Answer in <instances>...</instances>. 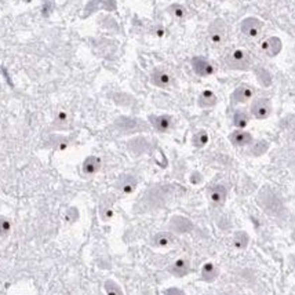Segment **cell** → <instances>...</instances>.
Returning a JSON list of instances; mask_svg holds the SVG:
<instances>
[{"instance_id": "1", "label": "cell", "mask_w": 295, "mask_h": 295, "mask_svg": "<svg viewBox=\"0 0 295 295\" xmlns=\"http://www.w3.org/2000/svg\"><path fill=\"white\" fill-rule=\"evenodd\" d=\"M257 202H258V204L262 207L265 213L268 216L273 217V218H283L284 214H286L283 202L268 186H265V188H262L259 191L258 196H257Z\"/></svg>"}, {"instance_id": "2", "label": "cell", "mask_w": 295, "mask_h": 295, "mask_svg": "<svg viewBox=\"0 0 295 295\" xmlns=\"http://www.w3.org/2000/svg\"><path fill=\"white\" fill-rule=\"evenodd\" d=\"M226 68L230 71H250L254 65L251 54L243 49L233 50L225 60Z\"/></svg>"}, {"instance_id": "3", "label": "cell", "mask_w": 295, "mask_h": 295, "mask_svg": "<svg viewBox=\"0 0 295 295\" xmlns=\"http://www.w3.org/2000/svg\"><path fill=\"white\" fill-rule=\"evenodd\" d=\"M113 127L122 134H137L149 129V126L144 120L131 116H119L115 120Z\"/></svg>"}, {"instance_id": "4", "label": "cell", "mask_w": 295, "mask_h": 295, "mask_svg": "<svg viewBox=\"0 0 295 295\" xmlns=\"http://www.w3.org/2000/svg\"><path fill=\"white\" fill-rule=\"evenodd\" d=\"M167 195H168V186L153 188V189H150V191H148L145 193V196L142 197L141 204L138 203V206H141L144 210L157 209L166 202Z\"/></svg>"}, {"instance_id": "5", "label": "cell", "mask_w": 295, "mask_h": 295, "mask_svg": "<svg viewBox=\"0 0 295 295\" xmlns=\"http://www.w3.org/2000/svg\"><path fill=\"white\" fill-rule=\"evenodd\" d=\"M168 229L174 234H188L195 230V223L184 216H174L168 221Z\"/></svg>"}, {"instance_id": "6", "label": "cell", "mask_w": 295, "mask_h": 295, "mask_svg": "<svg viewBox=\"0 0 295 295\" xmlns=\"http://www.w3.org/2000/svg\"><path fill=\"white\" fill-rule=\"evenodd\" d=\"M254 94H255V88L251 84L243 83L239 87H236L233 92L230 94V105L236 106V105L246 104L254 97Z\"/></svg>"}, {"instance_id": "7", "label": "cell", "mask_w": 295, "mask_h": 295, "mask_svg": "<svg viewBox=\"0 0 295 295\" xmlns=\"http://www.w3.org/2000/svg\"><path fill=\"white\" fill-rule=\"evenodd\" d=\"M250 113L257 120H265L272 115V102L269 98H257L250 106Z\"/></svg>"}, {"instance_id": "8", "label": "cell", "mask_w": 295, "mask_h": 295, "mask_svg": "<svg viewBox=\"0 0 295 295\" xmlns=\"http://www.w3.org/2000/svg\"><path fill=\"white\" fill-rule=\"evenodd\" d=\"M226 24L223 22V19L217 18L214 19L211 25L209 26V37L213 44H221L226 39Z\"/></svg>"}, {"instance_id": "9", "label": "cell", "mask_w": 295, "mask_h": 295, "mask_svg": "<svg viewBox=\"0 0 295 295\" xmlns=\"http://www.w3.org/2000/svg\"><path fill=\"white\" fill-rule=\"evenodd\" d=\"M191 67L193 72L200 77H210L216 74V68L210 61L203 57H193L191 60Z\"/></svg>"}, {"instance_id": "10", "label": "cell", "mask_w": 295, "mask_h": 295, "mask_svg": "<svg viewBox=\"0 0 295 295\" xmlns=\"http://www.w3.org/2000/svg\"><path fill=\"white\" fill-rule=\"evenodd\" d=\"M264 28V22L255 17H248L243 19L240 25V31L247 37H257Z\"/></svg>"}, {"instance_id": "11", "label": "cell", "mask_w": 295, "mask_h": 295, "mask_svg": "<svg viewBox=\"0 0 295 295\" xmlns=\"http://www.w3.org/2000/svg\"><path fill=\"white\" fill-rule=\"evenodd\" d=\"M116 189L123 195H131L133 192H136L137 186H138V178L133 174H122L119 178H117Z\"/></svg>"}, {"instance_id": "12", "label": "cell", "mask_w": 295, "mask_h": 295, "mask_svg": "<svg viewBox=\"0 0 295 295\" xmlns=\"http://www.w3.org/2000/svg\"><path fill=\"white\" fill-rule=\"evenodd\" d=\"M209 199L210 203L214 207H222L225 206L227 199V188L226 185L217 184L213 185L209 189Z\"/></svg>"}, {"instance_id": "13", "label": "cell", "mask_w": 295, "mask_h": 295, "mask_svg": "<svg viewBox=\"0 0 295 295\" xmlns=\"http://www.w3.org/2000/svg\"><path fill=\"white\" fill-rule=\"evenodd\" d=\"M149 124L153 127L157 133H168L174 126V119L170 115H150Z\"/></svg>"}, {"instance_id": "14", "label": "cell", "mask_w": 295, "mask_h": 295, "mask_svg": "<svg viewBox=\"0 0 295 295\" xmlns=\"http://www.w3.org/2000/svg\"><path fill=\"white\" fill-rule=\"evenodd\" d=\"M150 83L159 88H170L172 86V76L164 69L156 68L150 74Z\"/></svg>"}, {"instance_id": "15", "label": "cell", "mask_w": 295, "mask_h": 295, "mask_svg": "<svg viewBox=\"0 0 295 295\" xmlns=\"http://www.w3.org/2000/svg\"><path fill=\"white\" fill-rule=\"evenodd\" d=\"M229 141L230 144L236 148H244L248 147L252 141H254V137L250 131H247V130H239L236 129L234 131L230 133V136H229Z\"/></svg>"}, {"instance_id": "16", "label": "cell", "mask_w": 295, "mask_h": 295, "mask_svg": "<svg viewBox=\"0 0 295 295\" xmlns=\"http://www.w3.org/2000/svg\"><path fill=\"white\" fill-rule=\"evenodd\" d=\"M99 8L113 11V10H116V1L115 0H91L84 8V17L91 15L92 12L98 11Z\"/></svg>"}, {"instance_id": "17", "label": "cell", "mask_w": 295, "mask_h": 295, "mask_svg": "<svg viewBox=\"0 0 295 295\" xmlns=\"http://www.w3.org/2000/svg\"><path fill=\"white\" fill-rule=\"evenodd\" d=\"M127 147H129L131 153L136 154V156H140V154L148 153V152L150 150L152 145H150V142L148 141L147 138H144V137H136V138L130 140Z\"/></svg>"}, {"instance_id": "18", "label": "cell", "mask_w": 295, "mask_h": 295, "mask_svg": "<svg viewBox=\"0 0 295 295\" xmlns=\"http://www.w3.org/2000/svg\"><path fill=\"white\" fill-rule=\"evenodd\" d=\"M191 262L186 258L177 259L172 265L168 266V272L171 273L174 277H185L191 273Z\"/></svg>"}, {"instance_id": "19", "label": "cell", "mask_w": 295, "mask_h": 295, "mask_svg": "<svg viewBox=\"0 0 295 295\" xmlns=\"http://www.w3.org/2000/svg\"><path fill=\"white\" fill-rule=\"evenodd\" d=\"M174 241H175V234L168 230V232H159L152 236L150 244L156 248H167L174 244Z\"/></svg>"}, {"instance_id": "20", "label": "cell", "mask_w": 295, "mask_h": 295, "mask_svg": "<svg viewBox=\"0 0 295 295\" xmlns=\"http://www.w3.org/2000/svg\"><path fill=\"white\" fill-rule=\"evenodd\" d=\"M101 166H102V161L99 159L98 156H88L84 159L83 164H81V171L84 175L87 177H91V175H95L97 172L101 170Z\"/></svg>"}, {"instance_id": "21", "label": "cell", "mask_w": 295, "mask_h": 295, "mask_svg": "<svg viewBox=\"0 0 295 295\" xmlns=\"http://www.w3.org/2000/svg\"><path fill=\"white\" fill-rule=\"evenodd\" d=\"M283 49V44H282V40L276 36L268 37L262 43V51H264L266 56L269 57H276L280 54V51Z\"/></svg>"}, {"instance_id": "22", "label": "cell", "mask_w": 295, "mask_h": 295, "mask_svg": "<svg viewBox=\"0 0 295 295\" xmlns=\"http://www.w3.org/2000/svg\"><path fill=\"white\" fill-rule=\"evenodd\" d=\"M200 276H202V280L206 282V283H214L218 279V276H220V269L213 262H206L202 266Z\"/></svg>"}, {"instance_id": "23", "label": "cell", "mask_w": 295, "mask_h": 295, "mask_svg": "<svg viewBox=\"0 0 295 295\" xmlns=\"http://www.w3.org/2000/svg\"><path fill=\"white\" fill-rule=\"evenodd\" d=\"M217 104H218V97H217L216 92L211 91V90H204L197 97V105L200 108H203V109H206V108H214Z\"/></svg>"}, {"instance_id": "24", "label": "cell", "mask_w": 295, "mask_h": 295, "mask_svg": "<svg viewBox=\"0 0 295 295\" xmlns=\"http://www.w3.org/2000/svg\"><path fill=\"white\" fill-rule=\"evenodd\" d=\"M269 142L266 140H254V141L248 145V154L252 157H261L264 156L268 150H269Z\"/></svg>"}, {"instance_id": "25", "label": "cell", "mask_w": 295, "mask_h": 295, "mask_svg": "<svg viewBox=\"0 0 295 295\" xmlns=\"http://www.w3.org/2000/svg\"><path fill=\"white\" fill-rule=\"evenodd\" d=\"M232 123L236 129L244 130L250 123V113L246 109H236L232 116Z\"/></svg>"}, {"instance_id": "26", "label": "cell", "mask_w": 295, "mask_h": 295, "mask_svg": "<svg viewBox=\"0 0 295 295\" xmlns=\"http://www.w3.org/2000/svg\"><path fill=\"white\" fill-rule=\"evenodd\" d=\"M232 243H233V247L236 250H246L248 244H250V234L244 232V230H239L233 234V239H232Z\"/></svg>"}, {"instance_id": "27", "label": "cell", "mask_w": 295, "mask_h": 295, "mask_svg": "<svg viewBox=\"0 0 295 295\" xmlns=\"http://www.w3.org/2000/svg\"><path fill=\"white\" fill-rule=\"evenodd\" d=\"M49 147L53 148L54 150H65L69 147V138L64 136H51L49 138Z\"/></svg>"}, {"instance_id": "28", "label": "cell", "mask_w": 295, "mask_h": 295, "mask_svg": "<svg viewBox=\"0 0 295 295\" xmlns=\"http://www.w3.org/2000/svg\"><path fill=\"white\" fill-rule=\"evenodd\" d=\"M255 76H257V80L262 87L268 88V87L272 86V74L268 69L262 68V67L255 68Z\"/></svg>"}, {"instance_id": "29", "label": "cell", "mask_w": 295, "mask_h": 295, "mask_svg": "<svg viewBox=\"0 0 295 295\" xmlns=\"http://www.w3.org/2000/svg\"><path fill=\"white\" fill-rule=\"evenodd\" d=\"M209 133L207 131H204V130H200V131H197L196 134L193 136L192 138V144H193V147L195 148H204L207 144H209Z\"/></svg>"}, {"instance_id": "30", "label": "cell", "mask_w": 295, "mask_h": 295, "mask_svg": "<svg viewBox=\"0 0 295 295\" xmlns=\"http://www.w3.org/2000/svg\"><path fill=\"white\" fill-rule=\"evenodd\" d=\"M104 290L105 293H106V295H124L122 287H120L115 280H111V279L105 282Z\"/></svg>"}, {"instance_id": "31", "label": "cell", "mask_w": 295, "mask_h": 295, "mask_svg": "<svg viewBox=\"0 0 295 295\" xmlns=\"http://www.w3.org/2000/svg\"><path fill=\"white\" fill-rule=\"evenodd\" d=\"M167 11L171 14L172 17H175V18L178 19H182L186 17V14H188V11H186V8H185L182 4H178V3H174V4H171V6L168 7V10Z\"/></svg>"}, {"instance_id": "32", "label": "cell", "mask_w": 295, "mask_h": 295, "mask_svg": "<svg viewBox=\"0 0 295 295\" xmlns=\"http://www.w3.org/2000/svg\"><path fill=\"white\" fill-rule=\"evenodd\" d=\"M99 216H101V220L105 222L111 221L113 216H115V211L112 209V206L109 203H102L101 207H99Z\"/></svg>"}, {"instance_id": "33", "label": "cell", "mask_w": 295, "mask_h": 295, "mask_svg": "<svg viewBox=\"0 0 295 295\" xmlns=\"http://www.w3.org/2000/svg\"><path fill=\"white\" fill-rule=\"evenodd\" d=\"M69 123V116L67 112L60 111L56 115V119H54V126H56L57 129L64 130Z\"/></svg>"}, {"instance_id": "34", "label": "cell", "mask_w": 295, "mask_h": 295, "mask_svg": "<svg viewBox=\"0 0 295 295\" xmlns=\"http://www.w3.org/2000/svg\"><path fill=\"white\" fill-rule=\"evenodd\" d=\"M77 220H79V210L76 207H69L65 214V221L68 223H74Z\"/></svg>"}, {"instance_id": "35", "label": "cell", "mask_w": 295, "mask_h": 295, "mask_svg": "<svg viewBox=\"0 0 295 295\" xmlns=\"http://www.w3.org/2000/svg\"><path fill=\"white\" fill-rule=\"evenodd\" d=\"M203 175H202V172L199 171H193L191 174V177H189V182H191L192 185H200L203 184Z\"/></svg>"}, {"instance_id": "36", "label": "cell", "mask_w": 295, "mask_h": 295, "mask_svg": "<svg viewBox=\"0 0 295 295\" xmlns=\"http://www.w3.org/2000/svg\"><path fill=\"white\" fill-rule=\"evenodd\" d=\"M54 10V3L53 1H46L43 4V8H42V12H43L44 17H49L50 14L53 12Z\"/></svg>"}, {"instance_id": "37", "label": "cell", "mask_w": 295, "mask_h": 295, "mask_svg": "<svg viewBox=\"0 0 295 295\" xmlns=\"http://www.w3.org/2000/svg\"><path fill=\"white\" fill-rule=\"evenodd\" d=\"M164 295H186L181 289L178 287H170V289L164 290Z\"/></svg>"}, {"instance_id": "38", "label": "cell", "mask_w": 295, "mask_h": 295, "mask_svg": "<svg viewBox=\"0 0 295 295\" xmlns=\"http://www.w3.org/2000/svg\"><path fill=\"white\" fill-rule=\"evenodd\" d=\"M154 35H156V36H159V37L164 36V29H163V28H157V29L154 31Z\"/></svg>"}, {"instance_id": "39", "label": "cell", "mask_w": 295, "mask_h": 295, "mask_svg": "<svg viewBox=\"0 0 295 295\" xmlns=\"http://www.w3.org/2000/svg\"><path fill=\"white\" fill-rule=\"evenodd\" d=\"M293 265H294V268H295V258H294V261H293Z\"/></svg>"}, {"instance_id": "40", "label": "cell", "mask_w": 295, "mask_h": 295, "mask_svg": "<svg viewBox=\"0 0 295 295\" xmlns=\"http://www.w3.org/2000/svg\"><path fill=\"white\" fill-rule=\"evenodd\" d=\"M221 295H232V294H227V293H225V294H221Z\"/></svg>"}]
</instances>
